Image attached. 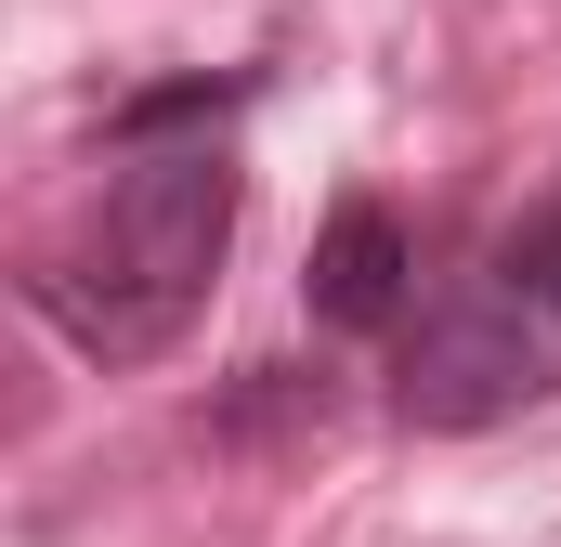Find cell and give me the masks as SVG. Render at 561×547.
Returning a JSON list of instances; mask_svg holds the SVG:
<instances>
[{"mask_svg":"<svg viewBox=\"0 0 561 547\" xmlns=\"http://www.w3.org/2000/svg\"><path fill=\"white\" fill-rule=\"evenodd\" d=\"M549 392H561V339L496 274H457L444 300L405 313V339H392V417L405 430H496V417L549 405Z\"/></svg>","mask_w":561,"mask_h":547,"instance_id":"2","label":"cell"},{"mask_svg":"<svg viewBox=\"0 0 561 547\" xmlns=\"http://www.w3.org/2000/svg\"><path fill=\"white\" fill-rule=\"evenodd\" d=\"M249 105V79H157V92H131L118 118H105V143H144V131H196V118H236Z\"/></svg>","mask_w":561,"mask_h":547,"instance_id":"5","label":"cell"},{"mask_svg":"<svg viewBox=\"0 0 561 547\" xmlns=\"http://www.w3.org/2000/svg\"><path fill=\"white\" fill-rule=\"evenodd\" d=\"M105 196L79 209V235L26 274V313L131 379L157 352H183V326L209 313L222 287V248H236V209H249V170H236V118H196V131H144V143H105Z\"/></svg>","mask_w":561,"mask_h":547,"instance_id":"1","label":"cell"},{"mask_svg":"<svg viewBox=\"0 0 561 547\" xmlns=\"http://www.w3.org/2000/svg\"><path fill=\"white\" fill-rule=\"evenodd\" d=\"M483 274H496V287H510V300L561 339V196H549V209H523V222L483 248Z\"/></svg>","mask_w":561,"mask_h":547,"instance_id":"4","label":"cell"},{"mask_svg":"<svg viewBox=\"0 0 561 547\" xmlns=\"http://www.w3.org/2000/svg\"><path fill=\"white\" fill-rule=\"evenodd\" d=\"M300 313L327 339H405V313H419V235H405L392 196H340L327 209V235L300 261Z\"/></svg>","mask_w":561,"mask_h":547,"instance_id":"3","label":"cell"}]
</instances>
